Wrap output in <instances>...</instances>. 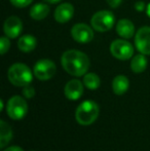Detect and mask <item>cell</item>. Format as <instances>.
<instances>
[{
  "mask_svg": "<svg viewBox=\"0 0 150 151\" xmlns=\"http://www.w3.org/2000/svg\"><path fill=\"white\" fill-rule=\"evenodd\" d=\"M130 86V81L128 77L124 75H117L114 77L112 81V90L113 93L117 96H121L126 93Z\"/></svg>",
  "mask_w": 150,
  "mask_h": 151,
  "instance_id": "cell-14",
  "label": "cell"
},
{
  "mask_svg": "<svg viewBox=\"0 0 150 151\" xmlns=\"http://www.w3.org/2000/svg\"><path fill=\"white\" fill-rule=\"evenodd\" d=\"M147 59L145 57V55L140 54L135 56L134 58L132 59V62H131V69H132L133 72L135 73H142L143 71H145V69L147 68Z\"/></svg>",
  "mask_w": 150,
  "mask_h": 151,
  "instance_id": "cell-18",
  "label": "cell"
},
{
  "mask_svg": "<svg viewBox=\"0 0 150 151\" xmlns=\"http://www.w3.org/2000/svg\"><path fill=\"white\" fill-rule=\"evenodd\" d=\"M12 139L10 125L4 120H0V148H4Z\"/></svg>",
  "mask_w": 150,
  "mask_h": 151,
  "instance_id": "cell-16",
  "label": "cell"
},
{
  "mask_svg": "<svg viewBox=\"0 0 150 151\" xmlns=\"http://www.w3.org/2000/svg\"><path fill=\"white\" fill-rule=\"evenodd\" d=\"M10 47V41L8 39V37H1L0 38V54L4 55L8 52Z\"/></svg>",
  "mask_w": 150,
  "mask_h": 151,
  "instance_id": "cell-20",
  "label": "cell"
},
{
  "mask_svg": "<svg viewBox=\"0 0 150 151\" xmlns=\"http://www.w3.org/2000/svg\"><path fill=\"white\" fill-rule=\"evenodd\" d=\"M71 36L78 43H88L94 38V31L88 25L78 23L71 29Z\"/></svg>",
  "mask_w": 150,
  "mask_h": 151,
  "instance_id": "cell-8",
  "label": "cell"
},
{
  "mask_svg": "<svg viewBox=\"0 0 150 151\" xmlns=\"http://www.w3.org/2000/svg\"><path fill=\"white\" fill-rule=\"evenodd\" d=\"M83 84L88 90H97L100 86V77L96 73H86L83 77Z\"/></svg>",
  "mask_w": 150,
  "mask_h": 151,
  "instance_id": "cell-19",
  "label": "cell"
},
{
  "mask_svg": "<svg viewBox=\"0 0 150 151\" xmlns=\"http://www.w3.org/2000/svg\"><path fill=\"white\" fill-rule=\"evenodd\" d=\"M99 106L94 101H84L77 107L75 112V118L81 125H90L97 120L99 116Z\"/></svg>",
  "mask_w": 150,
  "mask_h": 151,
  "instance_id": "cell-3",
  "label": "cell"
},
{
  "mask_svg": "<svg viewBox=\"0 0 150 151\" xmlns=\"http://www.w3.org/2000/svg\"><path fill=\"white\" fill-rule=\"evenodd\" d=\"M73 14H74V7L72 4L62 3L55 10V20L63 24L69 22L72 19Z\"/></svg>",
  "mask_w": 150,
  "mask_h": 151,
  "instance_id": "cell-12",
  "label": "cell"
},
{
  "mask_svg": "<svg viewBox=\"0 0 150 151\" xmlns=\"http://www.w3.org/2000/svg\"><path fill=\"white\" fill-rule=\"evenodd\" d=\"M107 3L109 4V6L112 8H116L121 4V1L122 0H106Z\"/></svg>",
  "mask_w": 150,
  "mask_h": 151,
  "instance_id": "cell-23",
  "label": "cell"
},
{
  "mask_svg": "<svg viewBox=\"0 0 150 151\" xmlns=\"http://www.w3.org/2000/svg\"><path fill=\"white\" fill-rule=\"evenodd\" d=\"M3 30L8 38H17L23 31V23L18 17L11 16L4 22Z\"/></svg>",
  "mask_w": 150,
  "mask_h": 151,
  "instance_id": "cell-10",
  "label": "cell"
},
{
  "mask_svg": "<svg viewBox=\"0 0 150 151\" xmlns=\"http://www.w3.org/2000/svg\"><path fill=\"white\" fill-rule=\"evenodd\" d=\"M146 12H147V14H148V17H149V18H150V3L148 4V6H147Z\"/></svg>",
  "mask_w": 150,
  "mask_h": 151,
  "instance_id": "cell-27",
  "label": "cell"
},
{
  "mask_svg": "<svg viewBox=\"0 0 150 151\" xmlns=\"http://www.w3.org/2000/svg\"><path fill=\"white\" fill-rule=\"evenodd\" d=\"M135 9L137 12H143L145 9V3L143 1H137L135 3Z\"/></svg>",
  "mask_w": 150,
  "mask_h": 151,
  "instance_id": "cell-24",
  "label": "cell"
},
{
  "mask_svg": "<svg viewBox=\"0 0 150 151\" xmlns=\"http://www.w3.org/2000/svg\"><path fill=\"white\" fill-rule=\"evenodd\" d=\"M110 52L114 58L121 61H126L134 55V47L128 41L122 39H116L110 45Z\"/></svg>",
  "mask_w": 150,
  "mask_h": 151,
  "instance_id": "cell-6",
  "label": "cell"
},
{
  "mask_svg": "<svg viewBox=\"0 0 150 151\" xmlns=\"http://www.w3.org/2000/svg\"><path fill=\"white\" fill-rule=\"evenodd\" d=\"M33 2V0H10V3L16 7H26V6L30 5Z\"/></svg>",
  "mask_w": 150,
  "mask_h": 151,
  "instance_id": "cell-21",
  "label": "cell"
},
{
  "mask_svg": "<svg viewBox=\"0 0 150 151\" xmlns=\"http://www.w3.org/2000/svg\"><path fill=\"white\" fill-rule=\"evenodd\" d=\"M23 95H24L25 98H27V99H31V98H33L35 95L34 88L30 86H24V88H23Z\"/></svg>",
  "mask_w": 150,
  "mask_h": 151,
  "instance_id": "cell-22",
  "label": "cell"
},
{
  "mask_svg": "<svg viewBox=\"0 0 150 151\" xmlns=\"http://www.w3.org/2000/svg\"><path fill=\"white\" fill-rule=\"evenodd\" d=\"M115 23V17L109 10H100L93 16L90 20L92 28L98 32H106L112 29Z\"/></svg>",
  "mask_w": 150,
  "mask_h": 151,
  "instance_id": "cell-4",
  "label": "cell"
},
{
  "mask_svg": "<svg viewBox=\"0 0 150 151\" xmlns=\"http://www.w3.org/2000/svg\"><path fill=\"white\" fill-rule=\"evenodd\" d=\"M33 151H35V150H33Z\"/></svg>",
  "mask_w": 150,
  "mask_h": 151,
  "instance_id": "cell-28",
  "label": "cell"
},
{
  "mask_svg": "<svg viewBox=\"0 0 150 151\" xmlns=\"http://www.w3.org/2000/svg\"><path fill=\"white\" fill-rule=\"evenodd\" d=\"M64 93L67 99L72 100V101L78 100L83 93V84L78 79L70 80L65 86Z\"/></svg>",
  "mask_w": 150,
  "mask_h": 151,
  "instance_id": "cell-11",
  "label": "cell"
},
{
  "mask_svg": "<svg viewBox=\"0 0 150 151\" xmlns=\"http://www.w3.org/2000/svg\"><path fill=\"white\" fill-rule=\"evenodd\" d=\"M4 151H24L21 147H19V146H10V147L6 148Z\"/></svg>",
  "mask_w": 150,
  "mask_h": 151,
  "instance_id": "cell-25",
  "label": "cell"
},
{
  "mask_svg": "<svg viewBox=\"0 0 150 151\" xmlns=\"http://www.w3.org/2000/svg\"><path fill=\"white\" fill-rule=\"evenodd\" d=\"M7 77L14 86L24 88L31 83L33 74L27 65L22 63H16L10 66V68L8 69Z\"/></svg>",
  "mask_w": 150,
  "mask_h": 151,
  "instance_id": "cell-2",
  "label": "cell"
},
{
  "mask_svg": "<svg viewBox=\"0 0 150 151\" xmlns=\"http://www.w3.org/2000/svg\"><path fill=\"white\" fill-rule=\"evenodd\" d=\"M116 32L123 39H130L135 34V26L128 19L119 20L116 24Z\"/></svg>",
  "mask_w": 150,
  "mask_h": 151,
  "instance_id": "cell-13",
  "label": "cell"
},
{
  "mask_svg": "<svg viewBox=\"0 0 150 151\" xmlns=\"http://www.w3.org/2000/svg\"><path fill=\"white\" fill-rule=\"evenodd\" d=\"M28 105L24 98L20 96H14L8 100L6 104V113L11 119L20 120L27 114Z\"/></svg>",
  "mask_w": 150,
  "mask_h": 151,
  "instance_id": "cell-5",
  "label": "cell"
},
{
  "mask_svg": "<svg viewBox=\"0 0 150 151\" xmlns=\"http://www.w3.org/2000/svg\"><path fill=\"white\" fill-rule=\"evenodd\" d=\"M50 14V6L45 3H37L30 9V16L33 20H43Z\"/></svg>",
  "mask_w": 150,
  "mask_h": 151,
  "instance_id": "cell-17",
  "label": "cell"
},
{
  "mask_svg": "<svg viewBox=\"0 0 150 151\" xmlns=\"http://www.w3.org/2000/svg\"><path fill=\"white\" fill-rule=\"evenodd\" d=\"M61 63L67 73L76 77L85 75L90 65L88 57L77 50H66L61 58Z\"/></svg>",
  "mask_w": 150,
  "mask_h": 151,
  "instance_id": "cell-1",
  "label": "cell"
},
{
  "mask_svg": "<svg viewBox=\"0 0 150 151\" xmlns=\"http://www.w3.org/2000/svg\"><path fill=\"white\" fill-rule=\"evenodd\" d=\"M48 3H52V4H55V3H58V2L62 1V0H46Z\"/></svg>",
  "mask_w": 150,
  "mask_h": 151,
  "instance_id": "cell-26",
  "label": "cell"
},
{
  "mask_svg": "<svg viewBox=\"0 0 150 151\" xmlns=\"http://www.w3.org/2000/svg\"><path fill=\"white\" fill-rule=\"evenodd\" d=\"M56 71V64L52 60H48V59H42V60L38 61L35 64L34 69H33V73H34L35 77L38 78L39 80L50 79V78L54 77Z\"/></svg>",
  "mask_w": 150,
  "mask_h": 151,
  "instance_id": "cell-7",
  "label": "cell"
},
{
  "mask_svg": "<svg viewBox=\"0 0 150 151\" xmlns=\"http://www.w3.org/2000/svg\"><path fill=\"white\" fill-rule=\"evenodd\" d=\"M135 44L140 54L150 56V27H142L137 31Z\"/></svg>",
  "mask_w": 150,
  "mask_h": 151,
  "instance_id": "cell-9",
  "label": "cell"
},
{
  "mask_svg": "<svg viewBox=\"0 0 150 151\" xmlns=\"http://www.w3.org/2000/svg\"><path fill=\"white\" fill-rule=\"evenodd\" d=\"M37 40L32 35H23L18 41V47L23 52H30L36 47Z\"/></svg>",
  "mask_w": 150,
  "mask_h": 151,
  "instance_id": "cell-15",
  "label": "cell"
}]
</instances>
